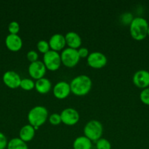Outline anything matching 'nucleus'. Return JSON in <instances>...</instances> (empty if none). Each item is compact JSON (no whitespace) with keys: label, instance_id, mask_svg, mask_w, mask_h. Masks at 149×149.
Returning <instances> with one entry per match:
<instances>
[{"label":"nucleus","instance_id":"obj_1","mask_svg":"<svg viewBox=\"0 0 149 149\" xmlns=\"http://www.w3.org/2000/svg\"><path fill=\"white\" fill-rule=\"evenodd\" d=\"M71 93L74 95L84 96L89 94L92 87V81L87 75H78L70 83Z\"/></svg>","mask_w":149,"mask_h":149},{"label":"nucleus","instance_id":"obj_2","mask_svg":"<svg viewBox=\"0 0 149 149\" xmlns=\"http://www.w3.org/2000/svg\"><path fill=\"white\" fill-rule=\"evenodd\" d=\"M148 23L144 17H134L129 25L130 35L134 40H143L148 36Z\"/></svg>","mask_w":149,"mask_h":149},{"label":"nucleus","instance_id":"obj_3","mask_svg":"<svg viewBox=\"0 0 149 149\" xmlns=\"http://www.w3.org/2000/svg\"><path fill=\"white\" fill-rule=\"evenodd\" d=\"M48 116V111L45 106H36L29 111L27 119L29 125L33 126L37 130L45 123Z\"/></svg>","mask_w":149,"mask_h":149},{"label":"nucleus","instance_id":"obj_4","mask_svg":"<svg viewBox=\"0 0 149 149\" xmlns=\"http://www.w3.org/2000/svg\"><path fill=\"white\" fill-rule=\"evenodd\" d=\"M103 133V126L99 121L92 119L89 121L83 128L84 136L89 138L90 141L96 142L102 138Z\"/></svg>","mask_w":149,"mask_h":149},{"label":"nucleus","instance_id":"obj_5","mask_svg":"<svg viewBox=\"0 0 149 149\" xmlns=\"http://www.w3.org/2000/svg\"><path fill=\"white\" fill-rule=\"evenodd\" d=\"M61 63L68 68H73L80 61V56L77 49L67 47L61 51Z\"/></svg>","mask_w":149,"mask_h":149},{"label":"nucleus","instance_id":"obj_6","mask_svg":"<svg viewBox=\"0 0 149 149\" xmlns=\"http://www.w3.org/2000/svg\"><path fill=\"white\" fill-rule=\"evenodd\" d=\"M42 62L45 64L47 70L51 71H57L61 65V55L58 52L51 49L43 55Z\"/></svg>","mask_w":149,"mask_h":149},{"label":"nucleus","instance_id":"obj_7","mask_svg":"<svg viewBox=\"0 0 149 149\" xmlns=\"http://www.w3.org/2000/svg\"><path fill=\"white\" fill-rule=\"evenodd\" d=\"M108 58L101 52H92L89 54L87 58V63L93 68H102L107 65Z\"/></svg>","mask_w":149,"mask_h":149},{"label":"nucleus","instance_id":"obj_8","mask_svg":"<svg viewBox=\"0 0 149 149\" xmlns=\"http://www.w3.org/2000/svg\"><path fill=\"white\" fill-rule=\"evenodd\" d=\"M61 122L67 126H73L80 120V114L76 109L73 108L64 109L60 113Z\"/></svg>","mask_w":149,"mask_h":149},{"label":"nucleus","instance_id":"obj_9","mask_svg":"<svg viewBox=\"0 0 149 149\" xmlns=\"http://www.w3.org/2000/svg\"><path fill=\"white\" fill-rule=\"evenodd\" d=\"M29 74L32 79L38 80L43 78L47 71V68L42 61H37L35 62L30 63L28 67Z\"/></svg>","mask_w":149,"mask_h":149},{"label":"nucleus","instance_id":"obj_10","mask_svg":"<svg viewBox=\"0 0 149 149\" xmlns=\"http://www.w3.org/2000/svg\"><path fill=\"white\" fill-rule=\"evenodd\" d=\"M133 84L138 88L145 89L149 87V71L141 69L136 71L132 77Z\"/></svg>","mask_w":149,"mask_h":149},{"label":"nucleus","instance_id":"obj_11","mask_svg":"<svg viewBox=\"0 0 149 149\" xmlns=\"http://www.w3.org/2000/svg\"><path fill=\"white\" fill-rule=\"evenodd\" d=\"M53 95L59 100L65 99L71 93L70 83L66 81H59L53 87Z\"/></svg>","mask_w":149,"mask_h":149},{"label":"nucleus","instance_id":"obj_12","mask_svg":"<svg viewBox=\"0 0 149 149\" xmlns=\"http://www.w3.org/2000/svg\"><path fill=\"white\" fill-rule=\"evenodd\" d=\"M21 79L20 75L14 71H6L2 77L3 82L10 89H16L20 87Z\"/></svg>","mask_w":149,"mask_h":149},{"label":"nucleus","instance_id":"obj_13","mask_svg":"<svg viewBox=\"0 0 149 149\" xmlns=\"http://www.w3.org/2000/svg\"><path fill=\"white\" fill-rule=\"evenodd\" d=\"M50 48L51 50L58 52V51H62L63 49H65L66 40L65 36L61 33H54L53 35L51 36L49 41Z\"/></svg>","mask_w":149,"mask_h":149},{"label":"nucleus","instance_id":"obj_14","mask_svg":"<svg viewBox=\"0 0 149 149\" xmlns=\"http://www.w3.org/2000/svg\"><path fill=\"white\" fill-rule=\"evenodd\" d=\"M5 45L9 50L18 52L23 47V41L18 34H9L5 39Z\"/></svg>","mask_w":149,"mask_h":149},{"label":"nucleus","instance_id":"obj_15","mask_svg":"<svg viewBox=\"0 0 149 149\" xmlns=\"http://www.w3.org/2000/svg\"><path fill=\"white\" fill-rule=\"evenodd\" d=\"M66 45L68 47L78 49L82 45V39L80 35L74 31H69L65 34Z\"/></svg>","mask_w":149,"mask_h":149},{"label":"nucleus","instance_id":"obj_16","mask_svg":"<svg viewBox=\"0 0 149 149\" xmlns=\"http://www.w3.org/2000/svg\"><path fill=\"white\" fill-rule=\"evenodd\" d=\"M36 130L31 125H26L20 128L19 131V138L24 142H30L35 136Z\"/></svg>","mask_w":149,"mask_h":149},{"label":"nucleus","instance_id":"obj_17","mask_svg":"<svg viewBox=\"0 0 149 149\" xmlns=\"http://www.w3.org/2000/svg\"><path fill=\"white\" fill-rule=\"evenodd\" d=\"M52 87V84L48 78H41L35 81V89L39 94L45 95L49 93Z\"/></svg>","mask_w":149,"mask_h":149},{"label":"nucleus","instance_id":"obj_18","mask_svg":"<svg viewBox=\"0 0 149 149\" xmlns=\"http://www.w3.org/2000/svg\"><path fill=\"white\" fill-rule=\"evenodd\" d=\"M72 147L73 149H91L92 141L84 135H82L74 139Z\"/></svg>","mask_w":149,"mask_h":149},{"label":"nucleus","instance_id":"obj_19","mask_svg":"<svg viewBox=\"0 0 149 149\" xmlns=\"http://www.w3.org/2000/svg\"><path fill=\"white\" fill-rule=\"evenodd\" d=\"M7 149H29V147L20 138H14L8 141Z\"/></svg>","mask_w":149,"mask_h":149},{"label":"nucleus","instance_id":"obj_20","mask_svg":"<svg viewBox=\"0 0 149 149\" xmlns=\"http://www.w3.org/2000/svg\"><path fill=\"white\" fill-rule=\"evenodd\" d=\"M20 87L23 90L26 91H30L35 88V81L33 79L29 78L22 79L20 81Z\"/></svg>","mask_w":149,"mask_h":149},{"label":"nucleus","instance_id":"obj_21","mask_svg":"<svg viewBox=\"0 0 149 149\" xmlns=\"http://www.w3.org/2000/svg\"><path fill=\"white\" fill-rule=\"evenodd\" d=\"M37 48L38 51L43 55L48 52L49 50H51L49 43L45 40H39L37 43Z\"/></svg>","mask_w":149,"mask_h":149},{"label":"nucleus","instance_id":"obj_22","mask_svg":"<svg viewBox=\"0 0 149 149\" xmlns=\"http://www.w3.org/2000/svg\"><path fill=\"white\" fill-rule=\"evenodd\" d=\"M110 142L106 138H101L96 142V149H111Z\"/></svg>","mask_w":149,"mask_h":149},{"label":"nucleus","instance_id":"obj_23","mask_svg":"<svg viewBox=\"0 0 149 149\" xmlns=\"http://www.w3.org/2000/svg\"><path fill=\"white\" fill-rule=\"evenodd\" d=\"M140 99L142 103L149 106V87L142 90L140 94Z\"/></svg>","mask_w":149,"mask_h":149},{"label":"nucleus","instance_id":"obj_24","mask_svg":"<svg viewBox=\"0 0 149 149\" xmlns=\"http://www.w3.org/2000/svg\"><path fill=\"white\" fill-rule=\"evenodd\" d=\"M48 121H49L50 123L53 125H60L61 122V118L60 113H52L51 115H50L48 116Z\"/></svg>","mask_w":149,"mask_h":149},{"label":"nucleus","instance_id":"obj_25","mask_svg":"<svg viewBox=\"0 0 149 149\" xmlns=\"http://www.w3.org/2000/svg\"><path fill=\"white\" fill-rule=\"evenodd\" d=\"M20 31V25L17 21H12L8 25V31L10 34H18Z\"/></svg>","mask_w":149,"mask_h":149},{"label":"nucleus","instance_id":"obj_26","mask_svg":"<svg viewBox=\"0 0 149 149\" xmlns=\"http://www.w3.org/2000/svg\"><path fill=\"white\" fill-rule=\"evenodd\" d=\"M38 57H39V55H38V53L35 50H30L26 54L27 60L30 61V63L35 62V61H38Z\"/></svg>","mask_w":149,"mask_h":149},{"label":"nucleus","instance_id":"obj_27","mask_svg":"<svg viewBox=\"0 0 149 149\" xmlns=\"http://www.w3.org/2000/svg\"><path fill=\"white\" fill-rule=\"evenodd\" d=\"M134 17L130 13H126L121 15V21L125 25H130Z\"/></svg>","mask_w":149,"mask_h":149},{"label":"nucleus","instance_id":"obj_28","mask_svg":"<svg viewBox=\"0 0 149 149\" xmlns=\"http://www.w3.org/2000/svg\"><path fill=\"white\" fill-rule=\"evenodd\" d=\"M7 143H8V141H7V137L4 135V133L0 132V149L7 148Z\"/></svg>","mask_w":149,"mask_h":149},{"label":"nucleus","instance_id":"obj_29","mask_svg":"<svg viewBox=\"0 0 149 149\" xmlns=\"http://www.w3.org/2000/svg\"><path fill=\"white\" fill-rule=\"evenodd\" d=\"M80 58H87L89 55V51L86 47H80L77 49Z\"/></svg>","mask_w":149,"mask_h":149},{"label":"nucleus","instance_id":"obj_30","mask_svg":"<svg viewBox=\"0 0 149 149\" xmlns=\"http://www.w3.org/2000/svg\"><path fill=\"white\" fill-rule=\"evenodd\" d=\"M148 36H149V26H148Z\"/></svg>","mask_w":149,"mask_h":149}]
</instances>
